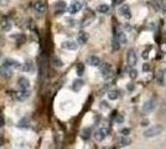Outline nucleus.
<instances>
[{"mask_svg":"<svg viewBox=\"0 0 166 149\" xmlns=\"http://www.w3.org/2000/svg\"><path fill=\"white\" fill-rule=\"evenodd\" d=\"M162 130H164L162 126L156 124V126H152V127L148 128L146 130H144L143 134H144V137H146V138H152V137H158L159 134H161Z\"/></svg>","mask_w":166,"mask_h":149,"instance_id":"obj_1","label":"nucleus"},{"mask_svg":"<svg viewBox=\"0 0 166 149\" xmlns=\"http://www.w3.org/2000/svg\"><path fill=\"white\" fill-rule=\"evenodd\" d=\"M108 133H109V129H108L107 127H100L99 129H97V130L94 132L93 137H94V139H96L97 142H102V141H104V139L107 138Z\"/></svg>","mask_w":166,"mask_h":149,"instance_id":"obj_2","label":"nucleus"},{"mask_svg":"<svg viewBox=\"0 0 166 149\" xmlns=\"http://www.w3.org/2000/svg\"><path fill=\"white\" fill-rule=\"evenodd\" d=\"M14 97L18 101H20V102H25L26 100H29V97H30V91L29 90H21V88H19V90H16L14 92Z\"/></svg>","mask_w":166,"mask_h":149,"instance_id":"obj_3","label":"nucleus"},{"mask_svg":"<svg viewBox=\"0 0 166 149\" xmlns=\"http://www.w3.org/2000/svg\"><path fill=\"white\" fill-rule=\"evenodd\" d=\"M4 66H8L10 69H14V70H21V66L22 63H20L18 60H14V59H10V57H6L3 60V63Z\"/></svg>","mask_w":166,"mask_h":149,"instance_id":"obj_4","label":"nucleus"},{"mask_svg":"<svg viewBox=\"0 0 166 149\" xmlns=\"http://www.w3.org/2000/svg\"><path fill=\"white\" fill-rule=\"evenodd\" d=\"M126 62L129 65V67H134L138 62V57H136V52L134 49H130L128 51V55H126Z\"/></svg>","mask_w":166,"mask_h":149,"instance_id":"obj_5","label":"nucleus"},{"mask_svg":"<svg viewBox=\"0 0 166 149\" xmlns=\"http://www.w3.org/2000/svg\"><path fill=\"white\" fill-rule=\"evenodd\" d=\"M100 73L104 78H110L113 75V70H112V66L109 63H103L100 66Z\"/></svg>","mask_w":166,"mask_h":149,"instance_id":"obj_6","label":"nucleus"},{"mask_svg":"<svg viewBox=\"0 0 166 149\" xmlns=\"http://www.w3.org/2000/svg\"><path fill=\"white\" fill-rule=\"evenodd\" d=\"M155 106H156V101H155L154 98L148 100V101L144 103V106H143V112H144V113H150V112H152V111H154V108H155Z\"/></svg>","mask_w":166,"mask_h":149,"instance_id":"obj_7","label":"nucleus"},{"mask_svg":"<svg viewBox=\"0 0 166 149\" xmlns=\"http://www.w3.org/2000/svg\"><path fill=\"white\" fill-rule=\"evenodd\" d=\"M119 15L120 16H123L124 19H126V20H129V19H132V11H130V8L128 6V5H122L120 8H119Z\"/></svg>","mask_w":166,"mask_h":149,"instance_id":"obj_8","label":"nucleus"},{"mask_svg":"<svg viewBox=\"0 0 166 149\" xmlns=\"http://www.w3.org/2000/svg\"><path fill=\"white\" fill-rule=\"evenodd\" d=\"M67 10V4L63 2V0H61V2H57L56 4H55V14L56 15H61V14H63Z\"/></svg>","mask_w":166,"mask_h":149,"instance_id":"obj_9","label":"nucleus"},{"mask_svg":"<svg viewBox=\"0 0 166 149\" xmlns=\"http://www.w3.org/2000/svg\"><path fill=\"white\" fill-rule=\"evenodd\" d=\"M18 86L21 90H29L30 88V81H29V78L25 77V76H20L19 80H18Z\"/></svg>","mask_w":166,"mask_h":149,"instance_id":"obj_10","label":"nucleus"},{"mask_svg":"<svg viewBox=\"0 0 166 149\" xmlns=\"http://www.w3.org/2000/svg\"><path fill=\"white\" fill-rule=\"evenodd\" d=\"M12 76V69L8 66H4L2 65L0 66V77L2 78H10Z\"/></svg>","mask_w":166,"mask_h":149,"instance_id":"obj_11","label":"nucleus"},{"mask_svg":"<svg viewBox=\"0 0 166 149\" xmlns=\"http://www.w3.org/2000/svg\"><path fill=\"white\" fill-rule=\"evenodd\" d=\"M81 9H82V4L80 2H77V0H74V2L71 3L70 8H68V12L71 15H73V14H77Z\"/></svg>","mask_w":166,"mask_h":149,"instance_id":"obj_12","label":"nucleus"},{"mask_svg":"<svg viewBox=\"0 0 166 149\" xmlns=\"http://www.w3.org/2000/svg\"><path fill=\"white\" fill-rule=\"evenodd\" d=\"M62 49H65V50H70V51H76L78 49V45L76 41H71V40H67V41H63L62 42Z\"/></svg>","mask_w":166,"mask_h":149,"instance_id":"obj_13","label":"nucleus"},{"mask_svg":"<svg viewBox=\"0 0 166 149\" xmlns=\"http://www.w3.org/2000/svg\"><path fill=\"white\" fill-rule=\"evenodd\" d=\"M34 10L36 12H39V14H44V12H46V4L41 2V0H39V2H36L34 4Z\"/></svg>","mask_w":166,"mask_h":149,"instance_id":"obj_14","label":"nucleus"},{"mask_svg":"<svg viewBox=\"0 0 166 149\" xmlns=\"http://www.w3.org/2000/svg\"><path fill=\"white\" fill-rule=\"evenodd\" d=\"M87 63L89 66L98 67V66H100V59L98 56H96V55H91V56H88V59H87Z\"/></svg>","mask_w":166,"mask_h":149,"instance_id":"obj_15","label":"nucleus"},{"mask_svg":"<svg viewBox=\"0 0 166 149\" xmlns=\"http://www.w3.org/2000/svg\"><path fill=\"white\" fill-rule=\"evenodd\" d=\"M34 70H35L34 63H32L30 60H28L26 62H25V63H22V66H21V71H22V72L31 73V72H34Z\"/></svg>","mask_w":166,"mask_h":149,"instance_id":"obj_16","label":"nucleus"},{"mask_svg":"<svg viewBox=\"0 0 166 149\" xmlns=\"http://www.w3.org/2000/svg\"><path fill=\"white\" fill-rule=\"evenodd\" d=\"M16 127L20 128V129H28V128H30V119L26 118V117L22 118V119H20V120L18 122Z\"/></svg>","mask_w":166,"mask_h":149,"instance_id":"obj_17","label":"nucleus"},{"mask_svg":"<svg viewBox=\"0 0 166 149\" xmlns=\"http://www.w3.org/2000/svg\"><path fill=\"white\" fill-rule=\"evenodd\" d=\"M130 144H132V139L128 137V135H123V137L119 138V141H118V147L119 148L128 147V145H130Z\"/></svg>","mask_w":166,"mask_h":149,"instance_id":"obj_18","label":"nucleus"},{"mask_svg":"<svg viewBox=\"0 0 166 149\" xmlns=\"http://www.w3.org/2000/svg\"><path fill=\"white\" fill-rule=\"evenodd\" d=\"M88 39H89L88 34H87L86 31H81V32L78 34L77 41H78V44H80V45H86V44L88 42Z\"/></svg>","mask_w":166,"mask_h":149,"instance_id":"obj_19","label":"nucleus"},{"mask_svg":"<svg viewBox=\"0 0 166 149\" xmlns=\"http://www.w3.org/2000/svg\"><path fill=\"white\" fill-rule=\"evenodd\" d=\"M83 85H84L83 81H82L81 78H77V80L73 81V83H72V87H71V88H72V91H74V92H78V91L83 87Z\"/></svg>","mask_w":166,"mask_h":149,"instance_id":"obj_20","label":"nucleus"},{"mask_svg":"<svg viewBox=\"0 0 166 149\" xmlns=\"http://www.w3.org/2000/svg\"><path fill=\"white\" fill-rule=\"evenodd\" d=\"M10 37H11L12 40H15V42H16L18 45H20V44H22V42L25 41V36L21 35V34H14V35H11Z\"/></svg>","mask_w":166,"mask_h":149,"instance_id":"obj_21","label":"nucleus"},{"mask_svg":"<svg viewBox=\"0 0 166 149\" xmlns=\"http://www.w3.org/2000/svg\"><path fill=\"white\" fill-rule=\"evenodd\" d=\"M120 42H119V40H118V37L114 35L113 36V40H112V49H113V51H118L119 49H120Z\"/></svg>","mask_w":166,"mask_h":149,"instance_id":"obj_22","label":"nucleus"},{"mask_svg":"<svg viewBox=\"0 0 166 149\" xmlns=\"http://www.w3.org/2000/svg\"><path fill=\"white\" fill-rule=\"evenodd\" d=\"M89 137H91V128H83L81 132V138L83 141H88Z\"/></svg>","mask_w":166,"mask_h":149,"instance_id":"obj_23","label":"nucleus"},{"mask_svg":"<svg viewBox=\"0 0 166 149\" xmlns=\"http://www.w3.org/2000/svg\"><path fill=\"white\" fill-rule=\"evenodd\" d=\"M52 65H54L55 67H57V69H61V67L63 66V62H62V60H61L57 55H54V56H52Z\"/></svg>","mask_w":166,"mask_h":149,"instance_id":"obj_24","label":"nucleus"},{"mask_svg":"<svg viewBox=\"0 0 166 149\" xmlns=\"http://www.w3.org/2000/svg\"><path fill=\"white\" fill-rule=\"evenodd\" d=\"M118 97H119V91L118 90H110L108 92V98L109 100L116 101V100H118Z\"/></svg>","mask_w":166,"mask_h":149,"instance_id":"obj_25","label":"nucleus"},{"mask_svg":"<svg viewBox=\"0 0 166 149\" xmlns=\"http://www.w3.org/2000/svg\"><path fill=\"white\" fill-rule=\"evenodd\" d=\"M114 35H116V36L118 37L119 42H120L122 45L126 42V36H125V34H124L123 31H116V32H114Z\"/></svg>","mask_w":166,"mask_h":149,"instance_id":"obj_26","label":"nucleus"},{"mask_svg":"<svg viewBox=\"0 0 166 149\" xmlns=\"http://www.w3.org/2000/svg\"><path fill=\"white\" fill-rule=\"evenodd\" d=\"M94 20V14H91V15H87V18L82 21V26L84 28V26H88V25H91Z\"/></svg>","mask_w":166,"mask_h":149,"instance_id":"obj_27","label":"nucleus"},{"mask_svg":"<svg viewBox=\"0 0 166 149\" xmlns=\"http://www.w3.org/2000/svg\"><path fill=\"white\" fill-rule=\"evenodd\" d=\"M2 29L4 31H10L11 30V24H10V21L8 19H3L2 20Z\"/></svg>","mask_w":166,"mask_h":149,"instance_id":"obj_28","label":"nucleus"},{"mask_svg":"<svg viewBox=\"0 0 166 149\" xmlns=\"http://www.w3.org/2000/svg\"><path fill=\"white\" fill-rule=\"evenodd\" d=\"M97 10L100 12V14H107V12L109 11V5H107V4H100V5H98Z\"/></svg>","mask_w":166,"mask_h":149,"instance_id":"obj_29","label":"nucleus"},{"mask_svg":"<svg viewBox=\"0 0 166 149\" xmlns=\"http://www.w3.org/2000/svg\"><path fill=\"white\" fill-rule=\"evenodd\" d=\"M84 70H86V67H84V65H83V63H78L77 66H76V72H77V75H78L80 77H81V76H83Z\"/></svg>","mask_w":166,"mask_h":149,"instance_id":"obj_30","label":"nucleus"},{"mask_svg":"<svg viewBox=\"0 0 166 149\" xmlns=\"http://www.w3.org/2000/svg\"><path fill=\"white\" fill-rule=\"evenodd\" d=\"M152 9H154L155 11H159L160 9H162V5L160 3V0H154V2H152Z\"/></svg>","mask_w":166,"mask_h":149,"instance_id":"obj_31","label":"nucleus"},{"mask_svg":"<svg viewBox=\"0 0 166 149\" xmlns=\"http://www.w3.org/2000/svg\"><path fill=\"white\" fill-rule=\"evenodd\" d=\"M123 122H124V117H123L122 114H116V123L122 124Z\"/></svg>","mask_w":166,"mask_h":149,"instance_id":"obj_32","label":"nucleus"},{"mask_svg":"<svg viewBox=\"0 0 166 149\" xmlns=\"http://www.w3.org/2000/svg\"><path fill=\"white\" fill-rule=\"evenodd\" d=\"M129 76H130V78H133V80H134V78H136V77H138V71H136V70H134L133 67H132V70L129 71Z\"/></svg>","mask_w":166,"mask_h":149,"instance_id":"obj_33","label":"nucleus"},{"mask_svg":"<svg viewBox=\"0 0 166 149\" xmlns=\"http://www.w3.org/2000/svg\"><path fill=\"white\" fill-rule=\"evenodd\" d=\"M10 3V0H0V8H5Z\"/></svg>","mask_w":166,"mask_h":149,"instance_id":"obj_34","label":"nucleus"},{"mask_svg":"<svg viewBox=\"0 0 166 149\" xmlns=\"http://www.w3.org/2000/svg\"><path fill=\"white\" fill-rule=\"evenodd\" d=\"M5 126V118L3 114H0V128H3Z\"/></svg>","mask_w":166,"mask_h":149,"instance_id":"obj_35","label":"nucleus"},{"mask_svg":"<svg viewBox=\"0 0 166 149\" xmlns=\"http://www.w3.org/2000/svg\"><path fill=\"white\" fill-rule=\"evenodd\" d=\"M120 133H122L123 135H128V134L130 133V129H129V128H123V129L120 130Z\"/></svg>","mask_w":166,"mask_h":149,"instance_id":"obj_36","label":"nucleus"},{"mask_svg":"<svg viewBox=\"0 0 166 149\" xmlns=\"http://www.w3.org/2000/svg\"><path fill=\"white\" fill-rule=\"evenodd\" d=\"M143 71H144V72L150 71V63H145V65L143 66Z\"/></svg>","mask_w":166,"mask_h":149,"instance_id":"obj_37","label":"nucleus"},{"mask_svg":"<svg viewBox=\"0 0 166 149\" xmlns=\"http://www.w3.org/2000/svg\"><path fill=\"white\" fill-rule=\"evenodd\" d=\"M100 108H102V110H103V108H107V110H108V108H109V104H108L107 102H104V101H103V102L100 103Z\"/></svg>","mask_w":166,"mask_h":149,"instance_id":"obj_38","label":"nucleus"},{"mask_svg":"<svg viewBox=\"0 0 166 149\" xmlns=\"http://www.w3.org/2000/svg\"><path fill=\"white\" fill-rule=\"evenodd\" d=\"M124 3V0H113V5H120Z\"/></svg>","mask_w":166,"mask_h":149,"instance_id":"obj_39","label":"nucleus"},{"mask_svg":"<svg viewBox=\"0 0 166 149\" xmlns=\"http://www.w3.org/2000/svg\"><path fill=\"white\" fill-rule=\"evenodd\" d=\"M162 11H164V15H166V3L162 4Z\"/></svg>","mask_w":166,"mask_h":149,"instance_id":"obj_40","label":"nucleus"},{"mask_svg":"<svg viewBox=\"0 0 166 149\" xmlns=\"http://www.w3.org/2000/svg\"><path fill=\"white\" fill-rule=\"evenodd\" d=\"M128 88H129V90H130V91H132V90H133V88H134V86H133V85H132V83H129V86H128Z\"/></svg>","mask_w":166,"mask_h":149,"instance_id":"obj_41","label":"nucleus"},{"mask_svg":"<svg viewBox=\"0 0 166 149\" xmlns=\"http://www.w3.org/2000/svg\"><path fill=\"white\" fill-rule=\"evenodd\" d=\"M142 126H148V120H145V122H143V124Z\"/></svg>","mask_w":166,"mask_h":149,"instance_id":"obj_42","label":"nucleus"},{"mask_svg":"<svg viewBox=\"0 0 166 149\" xmlns=\"http://www.w3.org/2000/svg\"><path fill=\"white\" fill-rule=\"evenodd\" d=\"M3 143H4V141H3V139H2V138H0V145H2V144H3Z\"/></svg>","mask_w":166,"mask_h":149,"instance_id":"obj_43","label":"nucleus"},{"mask_svg":"<svg viewBox=\"0 0 166 149\" xmlns=\"http://www.w3.org/2000/svg\"><path fill=\"white\" fill-rule=\"evenodd\" d=\"M103 149H110V148H108V147H106V148H103Z\"/></svg>","mask_w":166,"mask_h":149,"instance_id":"obj_44","label":"nucleus"},{"mask_svg":"<svg viewBox=\"0 0 166 149\" xmlns=\"http://www.w3.org/2000/svg\"><path fill=\"white\" fill-rule=\"evenodd\" d=\"M165 73H166V70H165Z\"/></svg>","mask_w":166,"mask_h":149,"instance_id":"obj_45","label":"nucleus"}]
</instances>
